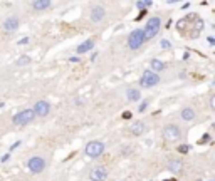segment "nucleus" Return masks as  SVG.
Wrapping results in <instances>:
<instances>
[{
    "instance_id": "f257e3e1",
    "label": "nucleus",
    "mask_w": 215,
    "mask_h": 181,
    "mask_svg": "<svg viewBox=\"0 0 215 181\" xmlns=\"http://www.w3.org/2000/svg\"><path fill=\"white\" fill-rule=\"evenodd\" d=\"M160 29H161V19H160V17H151V19H148L146 25H145V29H143L145 42L156 37L158 32H160Z\"/></svg>"
},
{
    "instance_id": "f03ea898",
    "label": "nucleus",
    "mask_w": 215,
    "mask_h": 181,
    "mask_svg": "<svg viewBox=\"0 0 215 181\" xmlns=\"http://www.w3.org/2000/svg\"><path fill=\"white\" fill-rule=\"evenodd\" d=\"M34 119H35V114H34V111H32V109H22L20 113H17V114L12 117V123H14V126H19V127H22V126H27V124H30Z\"/></svg>"
},
{
    "instance_id": "7ed1b4c3",
    "label": "nucleus",
    "mask_w": 215,
    "mask_h": 181,
    "mask_svg": "<svg viewBox=\"0 0 215 181\" xmlns=\"http://www.w3.org/2000/svg\"><path fill=\"white\" fill-rule=\"evenodd\" d=\"M104 149H106V146H104L103 141H89L86 144V148H84V153L89 158H99L104 153Z\"/></svg>"
},
{
    "instance_id": "20e7f679",
    "label": "nucleus",
    "mask_w": 215,
    "mask_h": 181,
    "mask_svg": "<svg viewBox=\"0 0 215 181\" xmlns=\"http://www.w3.org/2000/svg\"><path fill=\"white\" fill-rule=\"evenodd\" d=\"M143 44H145L143 29H135L131 34H129V37H128V47L131 49V50H138Z\"/></svg>"
},
{
    "instance_id": "39448f33",
    "label": "nucleus",
    "mask_w": 215,
    "mask_h": 181,
    "mask_svg": "<svg viewBox=\"0 0 215 181\" xmlns=\"http://www.w3.org/2000/svg\"><path fill=\"white\" fill-rule=\"evenodd\" d=\"M182 138V131L176 124H166L163 127V139L168 143H175Z\"/></svg>"
},
{
    "instance_id": "423d86ee",
    "label": "nucleus",
    "mask_w": 215,
    "mask_h": 181,
    "mask_svg": "<svg viewBox=\"0 0 215 181\" xmlns=\"http://www.w3.org/2000/svg\"><path fill=\"white\" fill-rule=\"evenodd\" d=\"M158 82H160V76L155 74V72H151V71H145L143 76H141V79H139V86L143 87V89L155 87Z\"/></svg>"
},
{
    "instance_id": "0eeeda50",
    "label": "nucleus",
    "mask_w": 215,
    "mask_h": 181,
    "mask_svg": "<svg viewBox=\"0 0 215 181\" xmlns=\"http://www.w3.org/2000/svg\"><path fill=\"white\" fill-rule=\"evenodd\" d=\"M27 169L30 173H34V174H39L46 169V161H44V158H40V156H32L29 161H27Z\"/></svg>"
},
{
    "instance_id": "6e6552de",
    "label": "nucleus",
    "mask_w": 215,
    "mask_h": 181,
    "mask_svg": "<svg viewBox=\"0 0 215 181\" xmlns=\"http://www.w3.org/2000/svg\"><path fill=\"white\" fill-rule=\"evenodd\" d=\"M32 111H34L35 117H46L50 113V104L47 101H37L32 107Z\"/></svg>"
},
{
    "instance_id": "1a4fd4ad",
    "label": "nucleus",
    "mask_w": 215,
    "mask_h": 181,
    "mask_svg": "<svg viewBox=\"0 0 215 181\" xmlns=\"http://www.w3.org/2000/svg\"><path fill=\"white\" fill-rule=\"evenodd\" d=\"M2 29H3V32H7V34L15 32V30L19 29V17L12 15V17H9V19H5V22L2 24Z\"/></svg>"
},
{
    "instance_id": "9d476101",
    "label": "nucleus",
    "mask_w": 215,
    "mask_h": 181,
    "mask_svg": "<svg viewBox=\"0 0 215 181\" xmlns=\"http://www.w3.org/2000/svg\"><path fill=\"white\" fill-rule=\"evenodd\" d=\"M89 178H91V181H104L108 178L106 168H103V166L94 168V169L91 171V174H89Z\"/></svg>"
},
{
    "instance_id": "9b49d317",
    "label": "nucleus",
    "mask_w": 215,
    "mask_h": 181,
    "mask_svg": "<svg viewBox=\"0 0 215 181\" xmlns=\"http://www.w3.org/2000/svg\"><path fill=\"white\" fill-rule=\"evenodd\" d=\"M104 17H106L104 7H94L93 12H91V20H93V22H101Z\"/></svg>"
},
{
    "instance_id": "f8f14e48",
    "label": "nucleus",
    "mask_w": 215,
    "mask_h": 181,
    "mask_svg": "<svg viewBox=\"0 0 215 181\" xmlns=\"http://www.w3.org/2000/svg\"><path fill=\"white\" fill-rule=\"evenodd\" d=\"M166 168H168L171 173H182V169H183V163L180 161V159H170V161L166 163Z\"/></svg>"
},
{
    "instance_id": "ddd939ff",
    "label": "nucleus",
    "mask_w": 215,
    "mask_h": 181,
    "mask_svg": "<svg viewBox=\"0 0 215 181\" xmlns=\"http://www.w3.org/2000/svg\"><path fill=\"white\" fill-rule=\"evenodd\" d=\"M50 5H52L50 0H35V2H32V9L35 12H42V10L49 9Z\"/></svg>"
},
{
    "instance_id": "4468645a",
    "label": "nucleus",
    "mask_w": 215,
    "mask_h": 181,
    "mask_svg": "<svg viewBox=\"0 0 215 181\" xmlns=\"http://www.w3.org/2000/svg\"><path fill=\"white\" fill-rule=\"evenodd\" d=\"M93 47H94V39H88L82 44H79L76 50H78V54H84V52H89Z\"/></svg>"
},
{
    "instance_id": "2eb2a0df",
    "label": "nucleus",
    "mask_w": 215,
    "mask_h": 181,
    "mask_svg": "<svg viewBox=\"0 0 215 181\" xmlns=\"http://www.w3.org/2000/svg\"><path fill=\"white\" fill-rule=\"evenodd\" d=\"M145 129H146V126H145V123L143 121H136V123L131 126V134H135V136H141V134L145 133Z\"/></svg>"
},
{
    "instance_id": "dca6fc26",
    "label": "nucleus",
    "mask_w": 215,
    "mask_h": 181,
    "mask_svg": "<svg viewBox=\"0 0 215 181\" xmlns=\"http://www.w3.org/2000/svg\"><path fill=\"white\" fill-rule=\"evenodd\" d=\"M150 69H151V72H160V71H163L165 69V64L160 60V59H151L150 60Z\"/></svg>"
},
{
    "instance_id": "f3484780",
    "label": "nucleus",
    "mask_w": 215,
    "mask_h": 181,
    "mask_svg": "<svg viewBox=\"0 0 215 181\" xmlns=\"http://www.w3.org/2000/svg\"><path fill=\"white\" fill-rule=\"evenodd\" d=\"M180 116H182L183 121H193V119H195V111H193L192 107H183L182 113H180Z\"/></svg>"
},
{
    "instance_id": "a211bd4d",
    "label": "nucleus",
    "mask_w": 215,
    "mask_h": 181,
    "mask_svg": "<svg viewBox=\"0 0 215 181\" xmlns=\"http://www.w3.org/2000/svg\"><path fill=\"white\" fill-rule=\"evenodd\" d=\"M126 97H128V101H139V97H141V92L138 91V89H128L126 91Z\"/></svg>"
},
{
    "instance_id": "6ab92c4d",
    "label": "nucleus",
    "mask_w": 215,
    "mask_h": 181,
    "mask_svg": "<svg viewBox=\"0 0 215 181\" xmlns=\"http://www.w3.org/2000/svg\"><path fill=\"white\" fill-rule=\"evenodd\" d=\"M30 62H32V59L29 57V56H20L19 59H17V66L24 67V66H29Z\"/></svg>"
},
{
    "instance_id": "aec40b11",
    "label": "nucleus",
    "mask_w": 215,
    "mask_h": 181,
    "mask_svg": "<svg viewBox=\"0 0 215 181\" xmlns=\"http://www.w3.org/2000/svg\"><path fill=\"white\" fill-rule=\"evenodd\" d=\"M151 3H153L151 0H138L135 5H136L138 9H146V7H151Z\"/></svg>"
},
{
    "instance_id": "412c9836",
    "label": "nucleus",
    "mask_w": 215,
    "mask_h": 181,
    "mask_svg": "<svg viewBox=\"0 0 215 181\" xmlns=\"http://www.w3.org/2000/svg\"><path fill=\"white\" fill-rule=\"evenodd\" d=\"M188 151H190V146H188V144H180V146H178V153L186 154Z\"/></svg>"
},
{
    "instance_id": "4be33fe9",
    "label": "nucleus",
    "mask_w": 215,
    "mask_h": 181,
    "mask_svg": "<svg viewBox=\"0 0 215 181\" xmlns=\"http://www.w3.org/2000/svg\"><path fill=\"white\" fill-rule=\"evenodd\" d=\"M160 45H161L163 49H170V47H171V44H170L168 40H161V44H160Z\"/></svg>"
},
{
    "instance_id": "5701e85b",
    "label": "nucleus",
    "mask_w": 215,
    "mask_h": 181,
    "mask_svg": "<svg viewBox=\"0 0 215 181\" xmlns=\"http://www.w3.org/2000/svg\"><path fill=\"white\" fill-rule=\"evenodd\" d=\"M17 44H19V45H25V44H29V39H27V37L20 39V40H19V42H17Z\"/></svg>"
},
{
    "instance_id": "b1692460",
    "label": "nucleus",
    "mask_w": 215,
    "mask_h": 181,
    "mask_svg": "<svg viewBox=\"0 0 215 181\" xmlns=\"http://www.w3.org/2000/svg\"><path fill=\"white\" fill-rule=\"evenodd\" d=\"M146 106H148V101H145V102H141V106H139V113H143V111L146 109Z\"/></svg>"
},
{
    "instance_id": "393cba45",
    "label": "nucleus",
    "mask_w": 215,
    "mask_h": 181,
    "mask_svg": "<svg viewBox=\"0 0 215 181\" xmlns=\"http://www.w3.org/2000/svg\"><path fill=\"white\" fill-rule=\"evenodd\" d=\"M123 117H125V119H129V117H131V113H129V111H125V113H123Z\"/></svg>"
},
{
    "instance_id": "a878e982",
    "label": "nucleus",
    "mask_w": 215,
    "mask_h": 181,
    "mask_svg": "<svg viewBox=\"0 0 215 181\" xmlns=\"http://www.w3.org/2000/svg\"><path fill=\"white\" fill-rule=\"evenodd\" d=\"M7 161H9V154H5V156L2 158V163H7Z\"/></svg>"
},
{
    "instance_id": "bb28decb",
    "label": "nucleus",
    "mask_w": 215,
    "mask_h": 181,
    "mask_svg": "<svg viewBox=\"0 0 215 181\" xmlns=\"http://www.w3.org/2000/svg\"><path fill=\"white\" fill-rule=\"evenodd\" d=\"M69 60H71V62H79V57H71Z\"/></svg>"
},
{
    "instance_id": "cd10ccee",
    "label": "nucleus",
    "mask_w": 215,
    "mask_h": 181,
    "mask_svg": "<svg viewBox=\"0 0 215 181\" xmlns=\"http://www.w3.org/2000/svg\"><path fill=\"white\" fill-rule=\"evenodd\" d=\"M165 181H175V178H173V180H165Z\"/></svg>"
},
{
    "instance_id": "c85d7f7f",
    "label": "nucleus",
    "mask_w": 215,
    "mask_h": 181,
    "mask_svg": "<svg viewBox=\"0 0 215 181\" xmlns=\"http://www.w3.org/2000/svg\"><path fill=\"white\" fill-rule=\"evenodd\" d=\"M212 181H214V180H212Z\"/></svg>"
}]
</instances>
